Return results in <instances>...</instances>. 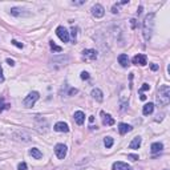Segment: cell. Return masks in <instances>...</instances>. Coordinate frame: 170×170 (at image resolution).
I'll return each mask as SVG.
<instances>
[{
    "label": "cell",
    "mask_w": 170,
    "mask_h": 170,
    "mask_svg": "<svg viewBox=\"0 0 170 170\" xmlns=\"http://www.w3.org/2000/svg\"><path fill=\"white\" fill-rule=\"evenodd\" d=\"M153 31H154V14H149L142 23V35L146 41L152 39Z\"/></svg>",
    "instance_id": "cell-1"
},
{
    "label": "cell",
    "mask_w": 170,
    "mask_h": 170,
    "mask_svg": "<svg viewBox=\"0 0 170 170\" xmlns=\"http://www.w3.org/2000/svg\"><path fill=\"white\" fill-rule=\"evenodd\" d=\"M157 103L161 106H166L170 103V88L169 85H161L157 93Z\"/></svg>",
    "instance_id": "cell-2"
},
{
    "label": "cell",
    "mask_w": 170,
    "mask_h": 170,
    "mask_svg": "<svg viewBox=\"0 0 170 170\" xmlns=\"http://www.w3.org/2000/svg\"><path fill=\"white\" fill-rule=\"evenodd\" d=\"M39 97H40V95H39V92H31L29 95L25 97L24 99V106L25 108H32L33 105L36 104V101L39 100Z\"/></svg>",
    "instance_id": "cell-3"
},
{
    "label": "cell",
    "mask_w": 170,
    "mask_h": 170,
    "mask_svg": "<svg viewBox=\"0 0 170 170\" xmlns=\"http://www.w3.org/2000/svg\"><path fill=\"white\" fill-rule=\"evenodd\" d=\"M56 35L59 36V39H60L63 42H68V41H69V39H71L69 32H68L67 28H64V27H57Z\"/></svg>",
    "instance_id": "cell-4"
},
{
    "label": "cell",
    "mask_w": 170,
    "mask_h": 170,
    "mask_svg": "<svg viewBox=\"0 0 170 170\" xmlns=\"http://www.w3.org/2000/svg\"><path fill=\"white\" fill-rule=\"evenodd\" d=\"M67 152H68V148L64 145V144H57V145L55 146V153H56V156H57L59 160H64V158H65Z\"/></svg>",
    "instance_id": "cell-5"
},
{
    "label": "cell",
    "mask_w": 170,
    "mask_h": 170,
    "mask_svg": "<svg viewBox=\"0 0 170 170\" xmlns=\"http://www.w3.org/2000/svg\"><path fill=\"white\" fill-rule=\"evenodd\" d=\"M92 15L95 16V18L97 19H100V18H103V16L105 15V8L101 6V4H95V6L92 7Z\"/></svg>",
    "instance_id": "cell-6"
},
{
    "label": "cell",
    "mask_w": 170,
    "mask_h": 170,
    "mask_svg": "<svg viewBox=\"0 0 170 170\" xmlns=\"http://www.w3.org/2000/svg\"><path fill=\"white\" fill-rule=\"evenodd\" d=\"M133 64H134V65L144 67V65H146V64H148V59H146L145 55L138 53V55H136V56L133 57Z\"/></svg>",
    "instance_id": "cell-7"
},
{
    "label": "cell",
    "mask_w": 170,
    "mask_h": 170,
    "mask_svg": "<svg viewBox=\"0 0 170 170\" xmlns=\"http://www.w3.org/2000/svg\"><path fill=\"white\" fill-rule=\"evenodd\" d=\"M53 129L56 132H60V133H68V132H69V126H68L67 122L60 121V122H57V124L55 125Z\"/></svg>",
    "instance_id": "cell-8"
},
{
    "label": "cell",
    "mask_w": 170,
    "mask_h": 170,
    "mask_svg": "<svg viewBox=\"0 0 170 170\" xmlns=\"http://www.w3.org/2000/svg\"><path fill=\"white\" fill-rule=\"evenodd\" d=\"M83 56L89 59V60H96L99 55H97V51H95V49H84L83 51Z\"/></svg>",
    "instance_id": "cell-9"
},
{
    "label": "cell",
    "mask_w": 170,
    "mask_h": 170,
    "mask_svg": "<svg viewBox=\"0 0 170 170\" xmlns=\"http://www.w3.org/2000/svg\"><path fill=\"white\" fill-rule=\"evenodd\" d=\"M92 97L95 99L96 101H99V103H103L104 101V95H103V92H101V89H99V88H95L92 91Z\"/></svg>",
    "instance_id": "cell-10"
},
{
    "label": "cell",
    "mask_w": 170,
    "mask_h": 170,
    "mask_svg": "<svg viewBox=\"0 0 170 170\" xmlns=\"http://www.w3.org/2000/svg\"><path fill=\"white\" fill-rule=\"evenodd\" d=\"M73 117H75V121H76V124H77V125H83L84 124V121H85L84 112H81V110H77V112H75Z\"/></svg>",
    "instance_id": "cell-11"
},
{
    "label": "cell",
    "mask_w": 170,
    "mask_h": 170,
    "mask_svg": "<svg viewBox=\"0 0 170 170\" xmlns=\"http://www.w3.org/2000/svg\"><path fill=\"white\" fill-rule=\"evenodd\" d=\"M25 10L24 8H20V7H15L11 10V15L12 16H16V18H20V16H25V15H29L28 12H24Z\"/></svg>",
    "instance_id": "cell-12"
},
{
    "label": "cell",
    "mask_w": 170,
    "mask_h": 170,
    "mask_svg": "<svg viewBox=\"0 0 170 170\" xmlns=\"http://www.w3.org/2000/svg\"><path fill=\"white\" fill-rule=\"evenodd\" d=\"M101 116H103V124L104 125H108V126L114 125V118L110 116V114H105L103 112V113H101Z\"/></svg>",
    "instance_id": "cell-13"
},
{
    "label": "cell",
    "mask_w": 170,
    "mask_h": 170,
    "mask_svg": "<svg viewBox=\"0 0 170 170\" xmlns=\"http://www.w3.org/2000/svg\"><path fill=\"white\" fill-rule=\"evenodd\" d=\"M112 169L113 170H130V166L127 164H125V162H114L113 164V166H112Z\"/></svg>",
    "instance_id": "cell-14"
},
{
    "label": "cell",
    "mask_w": 170,
    "mask_h": 170,
    "mask_svg": "<svg viewBox=\"0 0 170 170\" xmlns=\"http://www.w3.org/2000/svg\"><path fill=\"white\" fill-rule=\"evenodd\" d=\"M141 142H142V138L140 137V136H137V137H134L133 140H132V142L129 144V148L130 149H138L140 146H141Z\"/></svg>",
    "instance_id": "cell-15"
},
{
    "label": "cell",
    "mask_w": 170,
    "mask_h": 170,
    "mask_svg": "<svg viewBox=\"0 0 170 170\" xmlns=\"http://www.w3.org/2000/svg\"><path fill=\"white\" fill-rule=\"evenodd\" d=\"M132 130V126L127 125V124H124V122H121V124H118V132H120V134H126L129 133V132Z\"/></svg>",
    "instance_id": "cell-16"
},
{
    "label": "cell",
    "mask_w": 170,
    "mask_h": 170,
    "mask_svg": "<svg viewBox=\"0 0 170 170\" xmlns=\"http://www.w3.org/2000/svg\"><path fill=\"white\" fill-rule=\"evenodd\" d=\"M118 63H120L121 67H124V68L129 67V57H127V55H125V53L120 55V56H118Z\"/></svg>",
    "instance_id": "cell-17"
},
{
    "label": "cell",
    "mask_w": 170,
    "mask_h": 170,
    "mask_svg": "<svg viewBox=\"0 0 170 170\" xmlns=\"http://www.w3.org/2000/svg\"><path fill=\"white\" fill-rule=\"evenodd\" d=\"M153 110H154V104L149 103V104H145L142 108V113L145 114V116H149V114L153 113Z\"/></svg>",
    "instance_id": "cell-18"
},
{
    "label": "cell",
    "mask_w": 170,
    "mask_h": 170,
    "mask_svg": "<svg viewBox=\"0 0 170 170\" xmlns=\"http://www.w3.org/2000/svg\"><path fill=\"white\" fill-rule=\"evenodd\" d=\"M162 149H164V145L161 142H154V144H152V146H150V150L152 153H160V152H162Z\"/></svg>",
    "instance_id": "cell-19"
},
{
    "label": "cell",
    "mask_w": 170,
    "mask_h": 170,
    "mask_svg": "<svg viewBox=\"0 0 170 170\" xmlns=\"http://www.w3.org/2000/svg\"><path fill=\"white\" fill-rule=\"evenodd\" d=\"M29 154H31L35 160H40L42 157V153L39 150V149H36V148H32L31 150H29Z\"/></svg>",
    "instance_id": "cell-20"
},
{
    "label": "cell",
    "mask_w": 170,
    "mask_h": 170,
    "mask_svg": "<svg viewBox=\"0 0 170 170\" xmlns=\"http://www.w3.org/2000/svg\"><path fill=\"white\" fill-rule=\"evenodd\" d=\"M113 138L112 137H105L104 138V145L106 146V149H110V148H112L113 146Z\"/></svg>",
    "instance_id": "cell-21"
},
{
    "label": "cell",
    "mask_w": 170,
    "mask_h": 170,
    "mask_svg": "<svg viewBox=\"0 0 170 170\" xmlns=\"http://www.w3.org/2000/svg\"><path fill=\"white\" fill-rule=\"evenodd\" d=\"M51 42V48H52L53 51H56V52H61V47H59V45H56L55 44V41H49Z\"/></svg>",
    "instance_id": "cell-22"
},
{
    "label": "cell",
    "mask_w": 170,
    "mask_h": 170,
    "mask_svg": "<svg viewBox=\"0 0 170 170\" xmlns=\"http://www.w3.org/2000/svg\"><path fill=\"white\" fill-rule=\"evenodd\" d=\"M150 89V87H149V84H142V87L140 88V95H141L142 92H145V91H149Z\"/></svg>",
    "instance_id": "cell-23"
},
{
    "label": "cell",
    "mask_w": 170,
    "mask_h": 170,
    "mask_svg": "<svg viewBox=\"0 0 170 170\" xmlns=\"http://www.w3.org/2000/svg\"><path fill=\"white\" fill-rule=\"evenodd\" d=\"M18 169L19 170H28V166H27V164H25V162H20Z\"/></svg>",
    "instance_id": "cell-24"
},
{
    "label": "cell",
    "mask_w": 170,
    "mask_h": 170,
    "mask_svg": "<svg viewBox=\"0 0 170 170\" xmlns=\"http://www.w3.org/2000/svg\"><path fill=\"white\" fill-rule=\"evenodd\" d=\"M12 44H14L15 47H18V48H20V49H21V48H23V47H24L23 44H21V42H19V41H16V40H12Z\"/></svg>",
    "instance_id": "cell-25"
},
{
    "label": "cell",
    "mask_w": 170,
    "mask_h": 170,
    "mask_svg": "<svg viewBox=\"0 0 170 170\" xmlns=\"http://www.w3.org/2000/svg\"><path fill=\"white\" fill-rule=\"evenodd\" d=\"M127 158L132 160V161H137L138 160V156L137 154H127Z\"/></svg>",
    "instance_id": "cell-26"
},
{
    "label": "cell",
    "mask_w": 170,
    "mask_h": 170,
    "mask_svg": "<svg viewBox=\"0 0 170 170\" xmlns=\"http://www.w3.org/2000/svg\"><path fill=\"white\" fill-rule=\"evenodd\" d=\"M81 79L83 80H88L89 79V73H88V72H85V71L81 72Z\"/></svg>",
    "instance_id": "cell-27"
},
{
    "label": "cell",
    "mask_w": 170,
    "mask_h": 170,
    "mask_svg": "<svg viewBox=\"0 0 170 170\" xmlns=\"http://www.w3.org/2000/svg\"><path fill=\"white\" fill-rule=\"evenodd\" d=\"M4 81V76H3V69H2V65H0V83Z\"/></svg>",
    "instance_id": "cell-28"
},
{
    "label": "cell",
    "mask_w": 170,
    "mask_h": 170,
    "mask_svg": "<svg viewBox=\"0 0 170 170\" xmlns=\"http://www.w3.org/2000/svg\"><path fill=\"white\" fill-rule=\"evenodd\" d=\"M150 69L152 71H157V69H158V65H157V64H150Z\"/></svg>",
    "instance_id": "cell-29"
},
{
    "label": "cell",
    "mask_w": 170,
    "mask_h": 170,
    "mask_svg": "<svg viewBox=\"0 0 170 170\" xmlns=\"http://www.w3.org/2000/svg\"><path fill=\"white\" fill-rule=\"evenodd\" d=\"M71 35H72V37H73V40H75V39H76V28H72Z\"/></svg>",
    "instance_id": "cell-30"
},
{
    "label": "cell",
    "mask_w": 170,
    "mask_h": 170,
    "mask_svg": "<svg viewBox=\"0 0 170 170\" xmlns=\"http://www.w3.org/2000/svg\"><path fill=\"white\" fill-rule=\"evenodd\" d=\"M7 63L10 64L11 67H14V65H15V61H14V60H11V59H7Z\"/></svg>",
    "instance_id": "cell-31"
},
{
    "label": "cell",
    "mask_w": 170,
    "mask_h": 170,
    "mask_svg": "<svg viewBox=\"0 0 170 170\" xmlns=\"http://www.w3.org/2000/svg\"><path fill=\"white\" fill-rule=\"evenodd\" d=\"M130 23H132V28H136V19H132Z\"/></svg>",
    "instance_id": "cell-32"
},
{
    "label": "cell",
    "mask_w": 170,
    "mask_h": 170,
    "mask_svg": "<svg viewBox=\"0 0 170 170\" xmlns=\"http://www.w3.org/2000/svg\"><path fill=\"white\" fill-rule=\"evenodd\" d=\"M140 99H141L142 101H145V100H146V96H145V95H140Z\"/></svg>",
    "instance_id": "cell-33"
},
{
    "label": "cell",
    "mask_w": 170,
    "mask_h": 170,
    "mask_svg": "<svg viewBox=\"0 0 170 170\" xmlns=\"http://www.w3.org/2000/svg\"><path fill=\"white\" fill-rule=\"evenodd\" d=\"M141 12H142V6H140V7H138V10H137V14L140 15V14H141Z\"/></svg>",
    "instance_id": "cell-34"
},
{
    "label": "cell",
    "mask_w": 170,
    "mask_h": 170,
    "mask_svg": "<svg viewBox=\"0 0 170 170\" xmlns=\"http://www.w3.org/2000/svg\"><path fill=\"white\" fill-rule=\"evenodd\" d=\"M73 4H76V6H81V4H84V2H73Z\"/></svg>",
    "instance_id": "cell-35"
},
{
    "label": "cell",
    "mask_w": 170,
    "mask_h": 170,
    "mask_svg": "<svg viewBox=\"0 0 170 170\" xmlns=\"http://www.w3.org/2000/svg\"><path fill=\"white\" fill-rule=\"evenodd\" d=\"M89 121H91V122H93V121H95V117H93V116H91V117H89Z\"/></svg>",
    "instance_id": "cell-36"
}]
</instances>
